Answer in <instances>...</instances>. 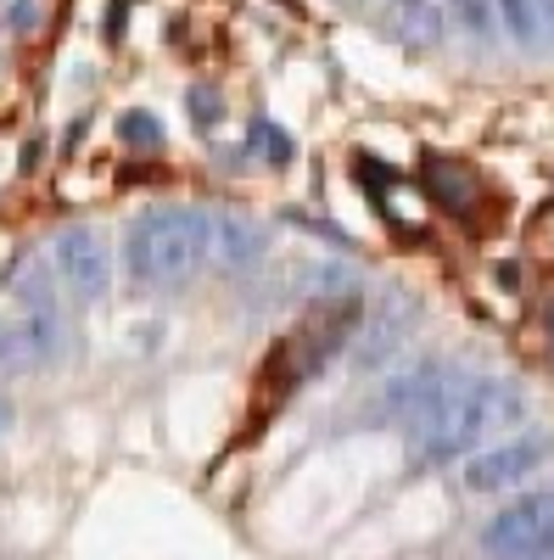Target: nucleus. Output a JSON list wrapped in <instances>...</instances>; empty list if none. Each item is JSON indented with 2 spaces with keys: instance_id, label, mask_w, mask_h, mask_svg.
<instances>
[{
  "instance_id": "6",
  "label": "nucleus",
  "mask_w": 554,
  "mask_h": 560,
  "mask_svg": "<svg viewBox=\"0 0 554 560\" xmlns=\"http://www.w3.org/2000/svg\"><path fill=\"white\" fill-rule=\"evenodd\" d=\"M543 459H549V438H543V432L510 438V443H498V448H487V454H476V459L465 465V488H471V493H504V488L527 482Z\"/></svg>"
},
{
  "instance_id": "3",
  "label": "nucleus",
  "mask_w": 554,
  "mask_h": 560,
  "mask_svg": "<svg viewBox=\"0 0 554 560\" xmlns=\"http://www.w3.org/2000/svg\"><path fill=\"white\" fill-rule=\"evenodd\" d=\"M482 549L493 560H554V493L504 504L482 527Z\"/></svg>"
},
{
  "instance_id": "16",
  "label": "nucleus",
  "mask_w": 554,
  "mask_h": 560,
  "mask_svg": "<svg viewBox=\"0 0 554 560\" xmlns=\"http://www.w3.org/2000/svg\"><path fill=\"white\" fill-rule=\"evenodd\" d=\"M453 7H459V23H465L471 39H487L493 34V7H487V0H453Z\"/></svg>"
},
{
  "instance_id": "12",
  "label": "nucleus",
  "mask_w": 554,
  "mask_h": 560,
  "mask_svg": "<svg viewBox=\"0 0 554 560\" xmlns=\"http://www.w3.org/2000/svg\"><path fill=\"white\" fill-rule=\"evenodd\" d=\"M498 18L510 28L516 45H538L543 39V7L538 0H498Z\"/></svg>"
},
{
  "instance_id": "19",
  "label": "nucleus",
  "mask_w": 554,
  "mask_h": 560,
  "mask_svg": "<svg viewBox=\"0 0 554 560\" xmlns=\"http://www.w3.org/2000/svg\"><path fill=\"white\" fill-rule=\"evenodd\" d=\"M549 337H554V308H549Z\"/></svg>"
},
{
  "instance_id": "13",
  "label": "nucleus",
  "mask_w": 554,
  "mask_h": 560,
  "mask_svg": "<svg viewBox=\"0 0 554 560\" xmlns=\"http://www.w3.org/2000/svg\"><path fill=\"white\" fill-rule=\"evenodd\" d=\"M118 140H123V147H141V152H157V147H163L157 113H123V118H118Z\"/></svg>"
},
{
  "instance_id": "11",
  "label": "nucleus",
  "mask_w": 554,
  "mask_h": 560,
  "mask_svg": "<svg viewBox=\"0 0 554 560\" xmlns=\"http://www.w3.org/2000/svg\"><path fill=\"white\" fill-rule=\"evenodd\" d=\"M57 269H51V258H23L17 264V280H12V298H17V314H45V308H62V298H57Z\"/></svg>"
},
{
  "instance_id": "14",
  "label": "nucleus",
  "mask_w": 554,
  "mask_h": 560,
  "mask_svg": "<svg viewBox=\"0 0 554 560\" xmlns=\"http://www.w3.org/2000/svg\"><path fill=\"white\" fill-rule=\"evenodd\" d=\"M252 140L269 152V163H274V168H286V163L297 158V140H292L281 124H269V118H258V124H252Z\"/></svg>"
},
{
  "instance_id": "5",
  "label": "nucleus",
  "mask_w": 554,
  "mask_h": 560,
  "mask_svg": "<svg viewBox=\"0 0 554 560\" xmlns=\"http://www.w3.org/2000/svg\"><path fill=\"white\" fill-rule=\"evenodd\" d=\"M68 348V319L62 308L45 314H17L12 325H0V376H23V370H39L62 359Z\"/></svg>"
},
{
  "instance_id": "18",
  "label": "nucleus",
  "mask_w": 554,
  "mask_h": 560,
  "mask_svg": "<svg viewBox=\"0 0 554 560\" xmlns=\"http://www.w3.org/2000/svg\"><path fill=\"white\" fill-rule=\"evenodd\" d=\"M7 427H12V404H7V398H0V432H7Z\"/></svg>"
},
{
  "instance_id": "10",
  "label": "nucleus",
  "mask_w": 554,
  "mask_h": 560,
  "mask_svg": "<svg viewBox=\"0 0 554 560\" xmlns=\"http://www.w3.org/2000/svg\"><path fill=\"white\" fill-rule=\"evenodd\" d=\"M263 247H269V242H263V224H252V219H241V213H213V253H219L224 269L258 264Z\"/></svg>"
},
{
  "instance_id": "8",
  "label": "nucleus",
  "mask_w": 554,
  "mask_h": 560,
  "mask_svg": "<svg viewBox=\"0 0 554 560\" xmlns=\"http://www.w3.org/2000/svg\"><path fill=\"white\" fill-rule=\"evenodd\" d=\"M414 298L409 292H387L381 303H376V314H369V325H364V337H358V348H353V364L358 370H376L403 337H409V325H414Z\"/></svg>"
},
{
  "instance_id": "7",
  "label": "nucleus",
  "mask_w": 554,
  "mask_h": 560,
  "mask_svg": "<svg viewBox=\"0 0 554 560\" xmlns=\"http://www.w3.org/2000/svg\"><path fill=\"white\" fill-rule=\"evenodd\" d=\"M459 376L453 370H443V364H414V370H403V376H392L387 387H381V415L387 420H421L448 387H453Z\"/></svg>"
},
{
  "instance_id": "2",
  "label": "nucleus",
  "mask_w": 554,
  "mask_h": 560,
  "mask_svg": "<svg viewBox=\"0 0 554 560\" xmlns=\"http://www.w3.org/2000/svg\"><path fill=\"white\" fill-rule=\"evenodd\" d=\"M213 258V213L146 208L123 236V264L141 287H179Z\"/></svg>"
},
{
  "instance_id": "15",
  "label": "nucleus",
  "mask_w": 554,
  "mask_h": 560,
  "mask_svg": "<svg viewBox=\"0 0 554 560\" xmlns=\"http://www.w3.org/2000/svg\"><path fill=\"white\" fill-rule=\"evenodd\" d=\"M191 118H197V129H213L219 118H224V102H219V90L213 84H191Z\"/></svg>"
},
{
  "instance_id": "4",
  "label": "nucleus",
  "mask_w": 554,
  "mask_h": 560,
  "mask_svg": "<svg viewBox=\"0 0 554 560\" xmlns=\"http://www.w3.org/2000/svg\"><path fill=\"white\" fill-rule=\"evenodd\" d=\"M51 269H57V280L79 303H96L113 287V258H107L102 236L90 224H68L62 236L51 242Z\"/></svg>"
},
{
  "instance_id": "1",
  "label": "nucleus",
  "mask_w": 554,
  "mask_h": 560,
  "mask_svg": "<svg viewBox=\"0 0 554 560\" xmlns=\"http://www.w3.org/2000/svg\"><path fill=\"white\" fill-rule=\"evenodd\" d=\"M527 420V398L516 382L504 376H476V382H453L421 420H414V459L421 465H448L476 454L487 438L510 432Z\"/></svg>"
},
{
  "instance_id": "9",
  "label": "nucleus",
  "mask_w": 554,
  "mask_h": 560,
  "mask_svg": "<svg viewBox=\"0 0 554 560\" xmlns=\"http://www.w3.org/2000/svg\"><path fill=\"white\" fill-rule=\"evenodd\" d=\"M421 174H426V191L437 197V208H448V213H459V219H471L476 213V202H482V185H476V174L459 163V158H426L421 163Z\"/></svg>"
},
{
  "instance_id": "17",
  "label": "nucleus",
  "mask_w": 554,
  "mask_h": 560,
  "mask_svg": "<svg viewBox=\"0 0 554 560\" xmlns=\"http://www.w3.org/2000/svg\"><path fill=\"white\" fill-rule=\"evenodd\" d=\"M34 18H39L34 0H12V28H34Z\"/></svg>"
}]
</instances>
